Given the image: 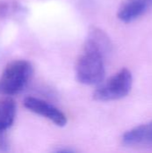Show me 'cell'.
I'll list each match as a JSON object with an SVG mask.
<instances>
[{"label": "cell", "instance_id": "cell-1", "mask_svg": "<svg viewBox=\"0 0 152 153\" xmlns=\"http://www.w3.org/2000/svg\"><path fill=\"white\" fill-rule=\"evenodd\" d=\"M108 56L99 48L85 41L75 66L77 81L85 85L101 83L106 74L105 62Z\"/></svg>", "mask_w": 152, "mask_h": 153}, {"label": "cell", "instance_id": "cell-2", "mask_svg": "<svg viewBox=\"0 0 152 153\" xmlns=\"http://www.w3.org/2000/svg\"><path fill=\"white\" fill-rule=\"evenodd\" d=\"M33 73L31 64L23 59L10 62L4 69L0 80V91L6 95L21 92L28 84Z\"/></svg>", "mask_w": 152, "mask_h": 153}, {"label": "cell", "instance_id": "cell-3", "mask_svg": "<svg viewBox=\"0 0 152 153\" xmlns=\"http://www.w3.org/2000/svg\"><path fill=\"white\" fill-rule=\"evenodd\" d=\"M133 85L132 73L121 69L108 80L101 83L93 93V98L99 101H112L125 98L128 95Z\"/></svg>", "mask_w": 152, "mask_h": 153}, {"label": "cell", "instance_id": "cell-4", "mask_svg": "<svg viewBox=\"0 0 152 153\" xmlns=\"http://www.w3.org/2000/svg\"><path fill=\"white\" fill-rule=\"evenodd\" d=\"M24 107L30 111L39 115L57 126H65L67 123L65 115L50 103L34 97H28L23 101Z\"/></svg>", "mask_w": 152, "mask_h": 153}, {"label": "cell", "instance_id": "cell-5", "mask_svg": "<svg viewBox=\"0 0 152 153\" xmlns=\"http://www.w3.org/2000/svg\"><path fill=\"white\" fill-rule=\"evenodd\" d=\"M122 143L131 148L152 149V121L127 131L122 137Z\"/></svg>", "mask_w": 152, "mask_h": 153}, {"label": "cell", "instance_id": "cell-6", "mask_svg": "<svg viewBox=\"0 0 152 153\" xmlns=\"http://www.w3.org/2000/svg\"><path fill=\"white\" fill-rule=\"evenodd\" d=\"M152 9V0H123L117 17L124 22H131Z\"/></svg>", "mask_w": 152, "mask_h": 153}, {"label": "cell", "instance_id": "cell-7", "mask_svg": "<svg viewBox=\"0 0 152 153\" xmlns=\"http://www.w3.org/2000/svg\"><path fill=\"white\" fill-rule=\"evenodd\" d=\"M16 116V105L13 100L5 99L0 102V134L7 131L13 124Z\"/></svg>", "mask_w": 152, "mask_h": 153}]
</instances>
